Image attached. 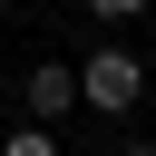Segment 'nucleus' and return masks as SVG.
<instances>
[{
	"instance_id": "obj_4",
	"label": "nucleus",
	"mask_w": 156,
	"mask_h": 156,
	"mask_svg": "<svg viewBox=\"0 0 156 156\" xmlns=\"http://www.w3.org/2000/svg\"><path fill=\"white\" fill-rule=\"evenodd\" d=\"M98 20H136V10H156V0H88Z\"/></svg>"
},
{
	"instance_id": "obj_5",
	"label": "nucleus",
	"mask_w": 156,
	"mask_h": 156,
	"mask_svg": "<svg viewBox=\"0 0 156 156\" xmlns=\"http://www.w3.org/2000/svg\"><path fill=\"white\" fill-rule=\"evenodd\" d=\"M127 156H156V146H127Z\"/></svg>"
},
{
	"instance_id": "obj_2",
	"label": "nucleus",
	"mask_w": 156,
	"mask_h": 156,
	"mask_svg": "<svg viewBox=\"0 0 156 156\" xmlns=\"http://www.w3.org/2000/svg\"><path fill=\"white\" fill-rule=\"evenodd\" d=\"M20 98H29V117H68V107H78V68H58V58H39V68L20 78Z\"/></svg>"
},
{
	"instance_id": "obj_3",
	"label": "nucleus",
	"mask_w": 156,
	"mask_h": 156,
	"mask_svg": "<svg viewBox=\"0 0 156 156\" xmlns=\"http://www.w3.org/2000/svg\"><path fill=\"white\" fill-rule=\"evenodd\" d=\"M0 156H58V146H49V136H39V127H20V136H10V146H0Z\"/></svg>"
},
{
	"instance_id": "obj_1",
	"label": "nucleus",
	"mask_w": 156,
	"mask_h": 156,
	"mask_svg": "<svg viewBox=\"0 0 156 156\" xmlns=\"http://www.w3.org/2000/svg\"><path fill=\"white\" fill-rule=\"evenodd\" d=\"M136 88H146V68H136L127 49H98V58L78 68V98H88V107H136Z\"/></svg>"
}]
</instances>
